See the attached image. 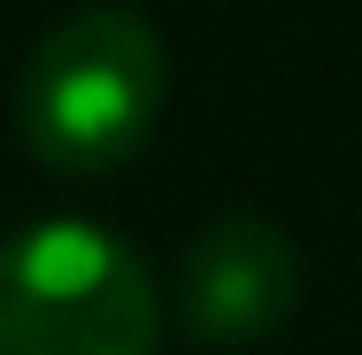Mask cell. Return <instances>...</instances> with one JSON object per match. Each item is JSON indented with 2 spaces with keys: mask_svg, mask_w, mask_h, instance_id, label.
Masks as SVG:
<instances>
[{
  "mask_svg": "<svg viewBox=\"0 0 362 355\" xmlns=\"http://www.w3.org/2000/svg\"><path fill=\"white\" fill-rule=\"evenodd\" d=\"M162 101H170L162 31L139 8L100 0V8L62 16L31 47L23 85H16V124H23V147L47 170L108 178L154 140Z\"/></svg>",
  "mask_w": 362,
  "mask_h": 355,
  "instance_id": "obj_1",
  "label": "cell"
},
{
  "mask_svg": "<svg viewBox=\"0 0 362 355\" xmlns=\"http://www.w3.org/2000/svg\"><path fill=\"white\" fill-rule=\"evenodd\" d=\"M0 355H162V286L116 232L31 224L0 240Z\"/></svg>",
  "mask_w": 362,
  "mask_h": 355,
  "instance_id": "obj_2",
  "label": "cell"
},
{
  "mask_svg": "<svg viewBox=\"0 0 362 355\" xmlns=\"http://www.w3.org/2000/svg\"><path fill=\"white\" fill-rule=\"evenodd\" d=\"M300 301V255L270 216L231 209L209 232H193L177 263V325L201 348H247L270 340Z\"/></svg>",
  "mask_w": 362,
  "mask_h": 355,
  "instance_id": "obj_3",
  "label": "cell"
}]
</instances>
